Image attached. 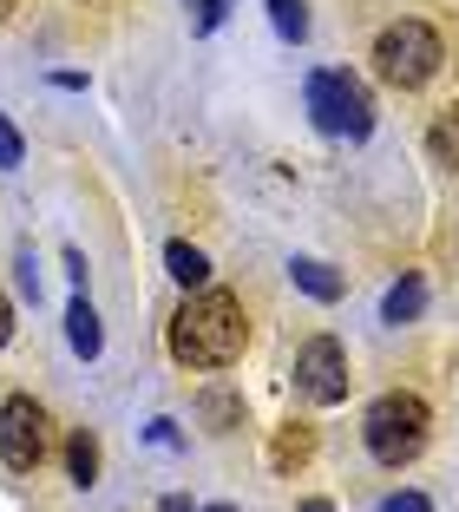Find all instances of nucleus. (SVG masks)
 <instances>
[{
	"label": "nucleus",
	"instance_id": "obj_1",
	"mask_svg": "<svg viewBox=\"0 0 459 512\" xmlns=\"http://www.w3.org/2000/svg\"><path fill=\"white\" fill-rule=\"evenodd\" d=\"M171 362L178 368H230L250 342V316H243V302L230 289H191L178 316H171Z\"/></svg>",
	"mask_w": 459,
	"mask_h": 512
},
{
	"label": "nucleus",
	"instance_id": "obj_2",
	"mask_svg": "<svg viewBox=\"0 0 459 512\" xmlns=\"http://www.w3.org/2000/svg\"><path fill=\"white\" fill-rule=\"evenodd\" d=\"M361 434H368V453L381 460V467H407V460H420V447H427L433 414H427V401H420V394L394 388V394H381V401L368 407Z\"/></svg>",
	"mask_w": 459,
	"mask_h": 512
},
{
	"label": "nucleus",
	"instance_id": "obj_3",
	"mask_svg": "<svg viewBox=\"0 0 459 512\" xmlns=\"http://www.w3.org/2000/svg\"><path fill=\"white\" fill-rule=\"evenodd\" d=\"M309 119L322 125L328 138H368L374 132L368 79L348 73V66H322V73H309Z\"/></svg>",
	"mask_w": 459,
	"mask_h": 512
},
{
	"label": "nucleus",
	"instance_id": "obj_4",
	"mask_svg": "<svg viewBox=\"0 0 459 512\" xmlns=\"http://www.w3.org/2000/svg\"><path fill=\"white\" fill-rule=\"evenodd\" d=\"M440 60H446V46L427 20H394V27H381V40H374V73L400 92H420L440 73Z\"/></svg>",
	"mask_w": 459,
	"mask_h": 512
},
{
	"label": "nucleus",
	"instance_id": "obj_5",
	"mask_svg": "<svg viewBox=\"0 0 459 512\" xmlns=\"http://www.w3.org/2000/svg\"><path fill=\"white\" fill-rule=\"evenodd\" d=\"M46 447H53L46 407L33 394H7L0 401V460H7V473H33L46 460Z\"/></svg>",
	"mask_w": 459,
	"mask_h": 512
},
{
	"label": "nucleus",
	"instance_id": "obj_6",
	"mask_svg": "<svg viewBox=\"0 0 459 512\" xmlns=\"http://www.w3.org/2000/svg\"><path fill=\"white\" fill-rule=\"evenodd\" d=\"M348 381H355L348 375V348L335 335H309L296 355V394L315 407H335V401H348Z\"/></svg>",
	"mask_w": 459,
	"mask_h": 512
},
{
	"label": "nucleus",
	"instance_id": "obj_7",
	"mask_svg": "<svg viewBox=\"0 0 459 512\" xmlns=\"http://www.w3.org/2000/svg\"><path fill=\"white\" fill-rule=\"evenodd\" d=\"M315 460V427L309 421H289V427H276V440H269V467L289 480V473H302Z\"/></svg>",
	"mask_w": 459,
	"mask_h": 512
},
{
	"label": "nucleus",
	"instance_id": "obj_8",
	"mask_svg": "<svg viewBox=\"0 0 459 512\" xmlns=\"http://www.w3.org/2000/svg\"><path fill=\"white\" fill-rule=\"evenodd\" d=\"M66 342H73L79 362H99V348H105V329H99V309H92L86 296L66 309Z\"/></svg>",
	"mask_w": 459,
	"mask_h": 512
},
{
	"label": "nucleus",
	"instance_id": "obj_9",
	"mask_svg": "<svg viewBox=\"0 0 459 512\" xmlns=\"http://www.w3.org/2000/svg\"><path fill=\"white\" fill-rule=\"evenodd\" d=\"M420 309H427V283H420V276H400V283L381 296V322H394V329H400V322H414Z\"/></svg>",
	"mask_w": 459,
	"mask_h": 512
},
{
	"label": "nucleus",
	"instance_id": "obj_10",
	"mask_svg": "<svg viewBox=\"0 0 459 512\" xmlns=\"http://www.w3.org/2000/svg\"><path fill=\"white\" fill-rule=\"evenodd\" d=\"M289 276H296V289H309L315 302H341V276L328 270V263H315V256H296V263H289Z\"/></svg>",
	"mask_w": 459,
	"mask_h": 512
},
{
	"label": "nucleus",
	"instance_id": "obj_11",
	"mask_svg": "<svg viewBox=\"0 0 459 512\" xmlns=\"http://www.w3.org/2000/svg\"><path fill=\"white\" fill-rule=\"evenodd\" d=\"M164 270H171V283L204 289V283H210V256L191 250V243H171V250H164Z\"/></svg>",
	"mask_w": 459,
	"mask_h": 512
},
{
	"label": "nucleus",
	"instance_id": "obj_12",
	"mask_svg": "<svg viewBox=\"0 0 459 512\" xmlns=\"http://www.w3.org/2000/svg\"><path fill=\"white\" fill-rule=\"evenodd\" d=\"M427 151L440 158L446 171L459 178V106H446V112H433V132H427Z\"/></svg>",
	"mask_w": 459,
	"mask_h": 512
},
{
	"label": "nucleus",
	"instance_id": "obj_13",
	"mask_svg": "<svg viewBox=\"0 0 459 512\" xmlns=\"http://www.w3.org/2000/svg\"><path fill=\"white\" fill-rule=\"evenodd\" d=\"M197 414H204V427H210V434H230V427H243V394L210 388L204 401H197Z\"/></svg>",
	"mask_w": 459,
	"mask_h": 512
},
{
	"label": "nucleus",
	"instance_id": "obj_14",
	"mask_svg": "<svg viewBox=\"0 0 459 512\" xmlns=\"http://www.w3.org/2000/svg\"><path fill=\"white\" fill-rule=\"evenodd\" d=\"M66 473H73V486H92V480H99V434H86V427H79V434L66 440Z\"/></svg>",
	"mask_w": 459,
	"mask_h": 512
},
{
	"label": "nucleus",
	"instance_id": "obj_15",
	"mask_svg": "<svg viewBox=\"0 0 459 512\" xmlns=\"http://www.w3.org/2000/svg\"><path fill=\"white\" fill-rule=\"evenodd\" d=\"M269 27H276L289 46H302L309 40V7H302V0H269Z\"/></svg>",
	"mask_w": 459,
	"mask_h": 512
},
{
	"label": "nucleus",
	"instance_id": "obj_16",
	"mask_svg": "<svg viewBox=\"0 0 459 512\" xmlns=\"http://www.w3.org/2000/svg\"><path fill=\"white\" fill-rule=\"evenodd\" d=\"M20 158H27V145H20V132H14V119L0 112V171H14Z\"/></svg>",
	"mask_w": 459,
	"mask_h": 512
},
{
	"label": "nucleus",
	"instance_id": "obj_17",
	"mask_svg": "<svg viewBox=\"0 0 459 512\" xmlns=\"http://www.w3.org/2000/svg\"><path fill=\"white\" fill-rule=\"evenodd\" d=\"M230 7H237V0H197V33H217Z\"/></svg>",
	"mask_w": 459,
	"mask_h": 512
},
{
	"label": "nucleus",
	"instance_id": "obj_18",
	"mask_svg": "<svg viewBox=\"0 0 459 512\" xmlns=\"http://www.w3.org/2000/svg\"><path fill=\"white\" fill-rule=\"evenodd\" d=\"M381 512H433V499L427 493H387Z\"/></svg>",
	"mask_w": 459,
	"mask_h": 512
},
{
	"label": "nucleus",
	"instance_id": "obj_19",
	"mask_svg": "<svg viewBox=\"0 0 459 512\" xmlns=\"http://www.w3.org/2000/svg\"><path fill=\"white\" fill-rule=\"evenodd\" d=\"M7 342H14V302L0 296V348H7Z\"/></svg>",
	"mask_w": 459,
	"mask_h": 512
},
{
	"label": "nucleus",
	"instance_id": "obj_20",
	"mask_svg": "<svg viewBox=\"0 0 459 512\" xmlns=\"http://www.w3.org/2000/svg\"><path fill=\"white\" fill-rule=\"evenodd\" d=\"M158 512H191V499H184V493H164V506Z\"/></svg>",
	"mask_w": 459,
	"mask_h": 512
},
{
	"label": "nucleus",
	"instance_id": "obj_21",
	"mask_svg": "<svg viewBox=\"0 0 459 512\" xmlns=\"http://www.w3.org/2000/svg\"><path fill=\"white\" fill-rule=\"evenodd\" d=\"M14 14H20V0H0V27H7Z\"/></svg>",
	"mask_w": 459,
	"mask_h": 512
},
{
	"label": "nucleus",
	"instance_id": "obj_22",
	"mask_svg": "<svg viewBox=\"0 0 459 512\" xmlns=\"http://www.w3.org/2000/svg\"><path fill=\"white\" fill-rule=\"evenodd\" d=\"M210 512H237V506H210Z\"/></svg>",
	"mask_w": 459,
	"mask_h": 512
}]
</instances>
